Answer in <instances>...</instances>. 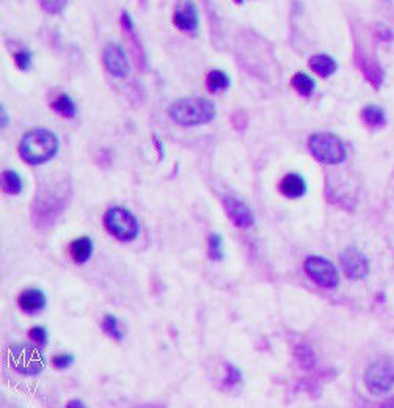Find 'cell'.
Returning <instances> with one entry per match:
<instances>
[{"label":"cell","mask_w":394,"mask_h":408,"mask_svg":"<svg viewBox=\"0 0 394 408\" xmlns=\"http://www.w3.org/2000/svg\"><path fill=\"white\" fill-rule=\"evenodd\" d=\"M217 115V109L209 99L182 98L168 109V116L173 122L182 127H195L211 122Z\"/></svg>","instance_id":"6da1fadb"},{"label":"cell","mask_w":394,"mask_h":408,"mask_svg":"<svg viewBox=\"0 0 394 408\" xmlns=\"http://www.w3.org/2000/svg\"><path fill=\"white\" fill-rule=\"evenodd\" d=\"M57 151H59V138L54 132L43 127L28 131L19 143L21 159L30 165H41L49 162L54 159Z\"/></svg>","instance_id":"7a4b0ae2"},{"label":"cell","mask_w":394,"mask_h":408,"mask_svg":"<svg viewBox=\"0 0 394 408\" xmlns=\"http://www.w3.org/2000/svg\"><path fill=\"white\" fill-rule=\"evenodd\" d=\"M104 226L109 234L118 239L120 242H132L140 232V225L135 215L121 206L107 209L104 214Z\"/></svg>","instance_id":"3957f363"},{"label":"cell","mask_w":394,"mask_h":408,"mask_svg":"<svg viewBox=\"0 0 394 408\" xmlns=\"http://www.w3.org/2000/svg\"><path fill=\"white\" fill-rule=\"evenodd\" d=\"M308 149L316 160L327 165H336L346 159L344 143L339 137L328 132L312 133L308 140Z\"/></svg>","instance_id":"277c9868"},{"label":"cell","mask_w":394,"mask_h":408,"mask_svg":"<svg viewBox=\"0 0 394 408\" xmlns=\"http://www.w3.org/2000/svg\"><path fill=\"white\" fill-rule=\"evenodd\" d=\"M8 360L11 367L22 375H38L44 367L43 353L38 349L26 346V344L11 346Z\"/></svg>","instance_id":"5b68a950"},{"label":"cell","mask_w":394,"mask_h":408,"mask_svg":"<svg viewBox=\"0 0 394 408\" xmlns=\"http://www.w3.org/2000/svg\"><path fill=\"white\" fill-rule=\"evenodd\" d=\"M305 272L310 277L311 281L323 289H336L339 284V275L336 267L328 259L322 256H308L305 261Z\"/></svg>","instance_id":"8992f818"},{"label":"cell","mask_w":394,"mask_h":408,"mask_svg":"<svg viewBox=\"0 0 394 408\" xmlns=\"http://www.w3.org/2000/svg\"><path fill=\"white\" fill-rule=\"evenodd\" d=\"M364 384L370 394L380 396L394 387V364L391 361L379 360L368 367L364 374Z\"/></svg>","instance_id":"52a82bcc"},{"label":"cell","mask_w":394,"mask_h":408,"mask_svg":"<svg viewBox=\"0 0 394 408\" xmlns=\"http://www.w3.org/2000/svg\"><path fill=\"white\" fill-rule=\"evenodd\" d=\"M339 262L343 267V272L350 279H363L369 273V261L360 248L347 247L339 254Z\"/></svg>","instance_id":"ba28073f"},{"label":"cell","mask_w":394,"mask_h":408,"mask_svg":"<svg viewBox=\"0 0 394 408\" xmlns=\"http://www.w3.org/2000/svg\"><path fill=\"white\" fill-rule=\"evenodd\" d=\"M102 62L107 71L117 79H123L131 71L129 60L123 46L118 43H110L104 48L102 52Z\"/></svg>","instance_id":"9c48e42d"},{"label":"cell","mask_w":394,"mask_h":408,"mask_svg":"<svg viewBox=\"0 0 394 408\" xmlns=\"http://www.w3.org/2000/svg\"><path fill=\"white\" fill-rule=\"evenodd\" d=\"M223 207L225 211H227L229 220L233 221L234 226H237V228H243V230L252 228L254 223V215L248 204L239 200V198L228 195L223 198Z\"/></svg>","instance_id":"30bf717a"},{"label":"cell","mask_w":394,"mask_h":408,"mask_svg":"<svg viewBox=\"0 0 394 408\" xmlns=\"http://www.w3.org/2000/svg\"><path fill=\"white\" fill-rule=\"evenodd\" d=\"M173 24L176 28L182 32L194 33L198 30L200 26V16L198 8L192 2V0H179L175 8V15H173Z\"/></svg>","instance_id":"8fae6325"},{"label":"cell","mask_w":394,"mask_h":408,"mask_svg":"<svg viewBox=\"0 0 394 408\" xmlns=\"http://www.w3.org/2000/svg\"><path fill=\"white\" fill-rule=\"evenodd\" d=\"M17 305L27 314H37L43 311L46 305H48V297H46L41 289H26L17 299Z\"/></svg>","instance_id":"7c38bea8"},{"label":"cell","mask_w":394,"mask_h":408,"mask_svg":"<svg viewBox=\"0 0 394 408\" xmlns=\"http://www.w3.org/2000/svg\"><path fill=\"white\" fill-rule=\"evenodd\" d=\"M278 189L289 200H297L306 194V180L297 173H289L281 179Z\"/></svg>","instance_id":"4fadbf2b"},{"label":"cell","mask_w":394,"mask_h":408,"mask_svg":"<svg viewBox=\"0 0 394 408\" xmlns=\"http://www.w3.org/2000/svg\"><path fill=\"white\" fill-rule=\"evenodd\" d=\"M93 250H95V243H93L91 237H86V236L76 239V241L69 245V253H71V258L79 266L85 264V262L91 258Z\"/></svg>","instance_id":"5bb4252c"},{"label":"cell","mask_w":394,"mask_h":408,"mask_svg":"<svg viewBox=\"0 0 394 408\" xmlns=\"http://www.w3.org/2000/svg\"><path fill=\"white\" fill-rule=\"evenodd\" d=\"M310 68L317 75H321V77H330V75L335 74L338 65H336L335 58H332L330 55L317 54L310 58Z\"/></svg>","instance_id":"9a60e30c"},{"label":"cell","mask_w":394,"mask_h":408,"mask_svg":"<svg viewBox=\"0 0 394 408\" xmlns=\"http://www.w3.org/2000/svg\"><path fill=\"white\" fill-rule=\"evenodd\" d=\"M50 109L54 110L57 115L63 116V118H74L77 113V107L74 99L68 95L57 96L54 101L50 102Z\"/></svg>","instance_id":"2e32d148"},{"label":"cell","mask_w":394,"mask_h":408,"mask_svg":"<svg viewBox=\"0 0 394 408\" xmlns=\"http://www.w3.org/2000/svg\"><path fill=\"white\" fill-rule=\"evenodd\" d=\"M231 84L229 75L222 69H212L206 77V86L211 93H220L227 90Z\"/></svg>","instance_id":"e0dca14e"},{"label":"cell","mask_w":394,"mask_h":408,"mask_svg":"<svg viewBox=\"0 0 394 408\" xmlns=\"http://www.w3.org/2000/svg\"><path fill=\"white\" fill-rule=\"evenodd\" d=\"M2 189L5 194L8 195H19L24 190V183H22V178L19 173L13 170H5L2 173Z\"/></svg>","instance_id":"ac0fdd59"},{"label":"cell","mask_w":394,"mask_h":408,"mask_svg":"<svg viewBox=\"0 0 394 408\" xmlns=\"http://www.w3.org/2000/svg\"><path fill=\"white\" fill-rule=\"evenodd\" d=\"M101 328H102L104 333L112 337V340L123 341V337H124L123 330H121L118 319L115 317L113 314H106V316H104L102 322H101Z\"/></svg>","instance_id":"d6986e66"},{"label":"cell","mask_w":394,"mask_h":408,"mask_svg":"<svg viewBox=\"0 0 394 408\" xmlns=\"http://www.w3.org/2000/svg\"><path fill=\"white\" fill-rule=\"evenodd\" d=\"M291 85L294 86V90L302 96H311V93L315 91V80L305 73L295 74L291 80Z\"/></svg>","instance_id":"ffe728a7"},{"label":"cell","mask_w":394,"mask_h":408,"mask_svg":"<svg viewBox=\"0 0 394 408\" xmlns=\"http://www.w3.org/2000/svg\"><path fill=\"white\" fill-rule=\"evenodd\" d=\"M362 118L364 122H366V124L373 126V127H379L382 124H385L384 110L375 107V106H368L366 109H363Z\"/></svg>","instance_id":"44dd1931"},{"label":"cell","mask_w":394,"mask_h":408,"mask_svg":"<svg viewBox=\"0 0 394 408\" xmlns=\"http://www.w3.org/2000/svg\"><path fill=\"white\" fill-rule=\"evenodd\" d=\"M207 256H209L212 261H223V239L220 234H211L209 239H207Z\"/></svg>","instance_id":"7402d4cb"},{"label":"cell","mask_w":394,"mask_h":408,"mask_svg":"<svg viewBox=\"0 0 394 408\" xmlns=\"http://www.w3.org/2000/svg\"><path fill=\"white\" fill-rule=\"evenodd\" d=\"M242 380V372L237 366L233 363H227L225 364V384L228 387H236L239 384Z\"/></svg>","instance_id":"603a6c76"},{"label":"cell","mask_w":394,"mask_h":408,"mask_svg":"<svg viewBox=\"0 0 394 408\" xmlns=\"http://www.w3.org/2000/svg\"><path fill=\"white\" fill-rule=\"evenodd\" d=\"M41 8L49 15H60L66 8L68 0H39Z\"/></svg>","instance_id":"cb8c5ba5"},{"label":"cell","mask_w":394,"mask_h":408,"mask_svg":"<svg viewBox=\"0 0 394 408\" xmlns=\"http://www.w3.org/2000/svg\"><path fill=\"white\" fill-rule=\"evenodd\" d=\"M74 355L69 353V352H63V353H59L55 355L54 358H52V364H54V367H57V369H68V367H71L74 364Z\"/></svg>","instance_id":"d4e9b609"},{"label":"cell","mask_w":394,"mask_h":408,"mask_svg":"<svg viewBox=\"0 0 394 408\" xmlns=\"http://www.w3.org/2000/svg\"><path fill=\"white\" fill-rule=\"evenodd\" d=\"M28 337H30L35 344H38V346H46V344H48V330L41 325H37L28 331Z\"/></svg>","instance_id":"484cf974"},{"label":"cell","mask_w":394,"mask_h":408,"mask_svg":"<svg viewBox=\"0 0 394 408\" xmlns=\"http://www.w3.org/2000/svg\"><path fill=\"white\" fill-rule=\"evenodd\" d=\"M15 63L16 66L22 69V71H28L32 66V54L28 50H19L15 54Z\"/></svg>","instance_id":"4316f807"},{"label":"cell","mask_w":394,"mask_h":408,"mask_svg":"<svg viewBox=\"0 0 394 408\" xmlns=\"http://www.w3.org/2000/svg\"><path fill=\"white\" fill-rule=\"evenodd\" d=\"M121 24H123L126 30H132V27H134L131 19V15L127 13V11H123V15H121Z\"/></svg>","instance_id":"83f0119b"},{"label":"cell","mask_w":394,"mask_h":408,"mask_svg":"<svg viewBox=\"0 0 394 408\" xmlns=\"http://www.w3.org/2000/svg\"><path fill=\"white\" fill-rule=\"evenodd\" d=\"M68 407H84V404L80 400H71L68 404Z\"/></svg>","instance_id":"f1b7e54d"},{"label":"cell","mask_w":394,"mask_h":408,"mask_svg":"<svg viewBox=\"0 0 394 408\" xmlns=\"http://www.w3.org/2000/svg\"><path fill=\"white\" fill-rule=\"evenodd\" d=\"M236 3H243V0H234Z\"/></svg>","instance_id":"f546056e"}]
</instances>
